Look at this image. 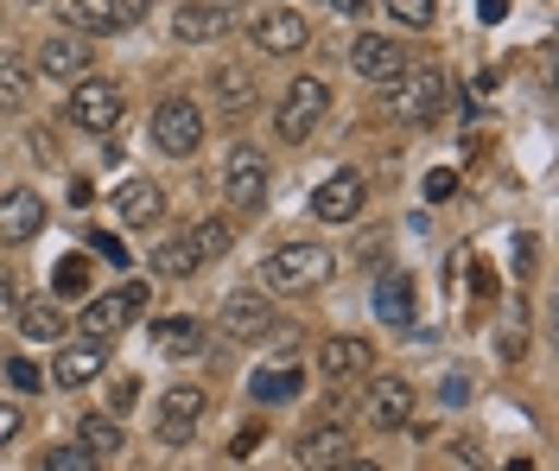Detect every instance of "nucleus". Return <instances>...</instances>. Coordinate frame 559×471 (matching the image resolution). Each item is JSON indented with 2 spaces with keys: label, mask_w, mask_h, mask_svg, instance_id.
I'll return each mask as SVG.
<instances>
[{
  "label": "nucleus",
  "mask_w": 559,
  "mask_h": 471,
  "mask_svg": "<svg viewBox=\"0 0 559 471\" xmlns=\"http://www.w3.org/2000/svg\"><path fill=\"white\" fill-rule=\"evenodd\" d=\"M261 439H267V427H261V421H254V427H242V434H236V459H248Z\"/></svg>",
  "instance_id": "a19ab883"
},
{
  "label": "nucleus",
  "mask_w": 559,
  "mask_h": 471,
  "mask_svg": "<svg viewBox=\"0 0 559 471\" xmlns=\"http://www.w3.org/2000/svg\"><path fill=\"white\" fill-rule=\"evenodd\" d=\"M26 96H33V76H26V64H20L13 51H0V103H7V109H20Z\"/></svg>",
  "instance_id": "c756f323"
},
{
  "label": "nucleus",
  "mask_w": 559,
  "mask_h": 471,
  "mask_svg": "<svg viewBox=\"0 0 559 471\" xmlns=\"http://www.w3.org/2000/svg\"><path fill=\"white\" fill-rule=\"evenodd\" d=\"M108 369V344H58V363H51V382L58 389H90L96 376Z\"/></svg>",
  "instance_id": "f3484780"
},
{
  "label": "nucleus",
  "mask_w": 559,
  "mask_h": 471,
  "mask_svg": "<svg viewBox=\"0 0 559 471\" xmlns=\"http://www.w3.org/2000/svg\"><path fill=\"white\" fill-rule=\"evenodd\" d=\"M45 471H103V459H90L83 446H51L45 452Z\"/></svg>",
  "instance_id": "473e14b6"
},
{
  "label": "nucleus",
  "mask_w": 559,
  "mask_h": 471,
  "mask_svg": "<svg viewBox=\"0 0 559 471\" xmlns=\"http://www.w3.org/2000/svg\"><path fill=\"white\" fill-rule=\"evenodd\" d=\"M204 408H210V396L198 389V382H178V389L159 396V421H153V434L166 439V446H191L198 421H204Z\"/></svg>",
  "instance_id": "9d476101"
},
{
  "label": "nucleus",
  "mask_w": 559,
  "mask_h": 471,
  "mask_svg": "<svg viewBox=\"0 0 559 471\" xmlns=\"http://www.w3.org/2000/svg\"><path fill=\"white\" fill-rule=\"evenodd\" d=\"M38 229H45V198L33 185L0 191V243H33Z\"/></svg>",
  "instance_id": "2eb2a0df"
},
{
  "label": "nucleus",
  "mask_w": 559,
  "mask_h": 471,
  "mask_svg": "<svg viewBox=\"0 0 559 471\" xmlns=\"http://www.w3.org/2000/svg\"><path fill=\"white\" fill-rule=\"evenodd\" d=\"M274 306L261 299V293H229L223 306H216V331L229 338V344H261L267 331H274Z\"/></svg>",
  "instance_id": "9b49d317"
},
{
  "label": "nucleus",
  "mask_w": 559,
  "mask_h": 471,
  "mask_svg": "<svg viewBox=\"0 0 559 471\" xmlns=\"http://www.w3.org/2000/svg\"><path fill=\"white\" fill-rule=\"evenodd\" d=\"M388 7V20H394V26H432V13H439V0H382Z\"/></svg>",
  "instance_id": "2f4dec72"
},
{
  "label": "nucleus",
  "mask_w": 559,
  "mask_h": 471,
  "mask_svg": "<svg viewBox=\"0 0 559 471\" xmlns=\"http://www.w3.org/2000/svg\"><path fill=\"white\" fill-rule=\"evenodd\" d=\"M502 13H509V0H484V20H489V26H496Z\"/></svg>",
  "instance_id": "a18cd8bd"
},
{
  "label": "nucleus",
  "mask_w": 559,
  "mask_h": 471,
  "mask_svg": "<svg viewBox=\"0 0 559 471\" xmlns=\"http://www.w3.org/2000/svg\"><path fill=\"white\" fill-rule=\"evenodd\" d=\"M153 344L173 351V357H191V351L204 344V326H198L191 313H166V319H153Z\"/></svg>",
  "instance_id": "393cba45"
},
{
  "label": "nucleus",
  "mask_w": 559,
  "mask_h": 471,
  "mask_svg": "<svg viewBox=\"0 0 559 471\" xmlns=\"http://www.w3.org/2000/svg\"><path fill=\"white\" fill-rule=\"evenodd\" d=\"M108 13H115L121 26H134V20H146V13H153V0H108Z\"/></svg>",
  "instance_id": "4c0bfd02"
},
{
  "label": "nucleus",
  "mask_w": 559,
  "mask_h": 471,
  "mask_svg": "<svg viewBox=\"0 0 559 471\" xmlns=\"http://www.w3.org/2000/svg\"><path fill=\"white\" fill-rule=\"evenodd\" d=\"M452 191H457V173H452V166H439V173H426V198H432V204H445Z\"/></svg>",
  "instance_id": "f704fd0d"
},
{
  "label": "nucleus",
  "mask_w": 559,
  "mask_h": 471,
  "mask_svg": "<svg viewBox=\"0 0 559 471\" xmlns=\"http://www.w3.org/2000/svg\"><path fill=\"white\" fill-rule=\"evenodd\" d=\"M223 198H229V211H261L267 204V153L261 146H236L229 153V166H223Z\"/></svg>",
  "instance_id": "6e6552de"
},
{
  "label": "nucleus",
  "mask_w": 559,
  "mask_h": 471,
  "mask_svg": "<svg viewBox=\"0 0 559 471\" xmlns=\"http://www.w3.org/2000/svg\"><path fill=\"white\" fill-rule=\"evenodd\" d=\"M502 471H534V459H509V466H502Z\"/></svg>",
  "instance_id": "de8ad7c7"
},
{
  "label": "nucleus",
  "mask_w": 559,
  "mask_h": 471,
  "mask_svg": "<svg viewBox=\"0 0 559 471\" xmlns=\"http://www.w3.org/2000/svg\"><path fill=\"white\" fill-rule=\"evenodd\" d=\"M229 26H236V20H229L223 0H185V7L173 13V38L178 45H210V38L229 33Z\"/></svg>",
  "instance_id": "dca6fc26"
},
{
  "label": "nucleus",
  "mask_w": 559,
  "mask_h": 471,
  "mask_svg": "<svg viewBox=\"0 0 559 471\" xmlns=\"http://www.w3.org/2000/svg\"><path fill=\"white\" fill-rule=\"evenodd\" d=\"M229 243H236V229H229L223 217H198L191 229H185V249H191V261H198V268L223 261V255H229Z\"/></svg>",
  "instance_id": "5701e85b"
},
{
  "label": "nucleus",
  "mask_w": 559,
  "mask_h": 471,
  "mask_svg": "<svg viewBox=\"0 0 559 471\" xmlns=\"http://www.w3.org/2000/svg\"><path fill=\"white\" fill-rule=\"evenodd\" d=\"M115 217L128 223V229H153V223L166 217V191L153 179H128L115 191Z\"/></svg>",
  "instance_id": "4be33fe9"
},
{
  "label": "nucleus",
  "mask_w": 559,
  "mask_h": 471,
  "mask_svg": "<svg viewBox=\"0 0 559 471\" xmlns=\"http://www.w3.org/2000/svg\"><path fill=\"white\" fill-rule=\"evenodd\" d=\"M7 376H13V389H26V396L45 389V369H38L33 357H13V363H7Z\"/></svg>",
  "instance_id": "72a5a7b5"
},
{
  "label": "nucleus",
  "mask_w": 559,
  "mask_h": 471,
  "mask_svg": "<svg viewBox=\"0 0 559 471\" xmlns=\"http://www.w3.org/2000/svg\"><path fill=\"white\" fill-rule=\"evenodd\" d=\"M312 7H324V13H349V20L369 13V0H312Z\"/></svg>",
  "instance_id": "ea45409f"
},
{
  "label": "nucleus",
  "mask_w": 559,
  "mask_h": 471,
  "mask_svg": "<svg viewBox=\"0 0 559 471\" xmlns=\"http://www.w3.org/2000/svg\"><path fill=\"white\" fill-rule=\"evenodd\" d=\"M414 58H407V45L401 38H382V33H356V45H349V71L369 76V83H394V76L407 71Z\"/></svg>",
  "instance_id": "f8f14e48"
},
{
  "label": "nucleus",
  "mask_w": 559,
  "mask_h": 471,
  "mask_svg": "<svg viewBox=\"0 0 559 471\" xmlns=\"http://www.w3.org/2000/svg\"><path fill=\"white\" fill-rule=\"evenodd\" d=\"M134 313H146V287H140V281H128V287H115V293H103V299H90L76 326H83V338H90V344H115V331L128 326Z\"/></svg>",
  "instance_id": "0eeeda50"
},
{
  "label": "nucleus",
  "mask_w": 559,
  "mask_h": 471,
  "mask_svg": "<svg viewBox=\"0 0 559 471\" xmlns=\"http://www.w3.org/2000/svg\"><path fill=\"white\" fill-rule=\"evenodd\" d=\"M324 115H331V83L324 76H293L286 83V96H280V115H274V128H280V141H312L318 128H324Z\"/></svg>",
  "instance_id": "f03ea898"
},
{
  "label": "nucleus",
  "mask_w": 559,
  "mask_h": 471,
  "mask_svg": "<svg viewBox=\"0 0 559 471\" xmlns=\"http://www.w3.org/2000/svg\"><path fill=\"white\" fill-rule=\"evenodd\" d=\"M146 268H153V274H166V281H185V274H198V261H191V249H185V229H178V236H159Z\"/></svg>",
  "instance_id": "c85d7f7f"
},
{
  "label": "nucleus",
  "mask_w": 559,
  "mask_h": 471,
  "mask_svg": "<svg viewBox=\"0 0 559 471\" xmlns=\"http://www.w3.org/2000/svg\"><path fill=\"white\" fill-rule=\"evenodd\" d=\"M331 268H337V255L324 243H280L261 261V281H267V293H312L331 281Z\"/></svg>",
  "instance_id": "f257e3e1"
},
{
  "label": "nucleus",
  "mask_w": 559,
  "mask_h": 471,
  "mask_svg": "<svg viewBox=\"0 0 559 471\" xmlns=\"http://www.w3.org/2000/svg\"><path fill=\"white\" fill-rule=\"evenodd\" d=\"M134 401H140V382H134V376H121V382L108 389V408H115V414H128Z\"/></svg>",
  "instance_id": "e433bc0d"
},
{
  "label": "nucleus",
  "mask_w": 559,
  "mask_h": 471,
  "mask_svg": "<svg viewBox=\"0 0 559 471\" xmlns=\"http://www.w3.org/2000/svg\"><path fill=\"white\" fill-rule=\"evenodd\" d=\"M153 146H159L166 160H191V153L204 146V109H198L191 96H166V103L153 109Z\"/></svg>",
  "instance_id": "39448f33"
},
{
  "label": "nucleus",
  "mask_w": 559,
  "mask_h": 471,
  "mask_svg": "<svg viewBox=\"0 0 559 471\" xmlns=\"http://www.w3.org/2000/svg\"><path fill=\"white\" fill-rule=\"evenodd\" d=\"M64 313H58V299H20V331L33 338V344H64Z\"/></svg>",
  "instance_id": "b1692460"
},
{
  "label": "nucleus",
  "mask_w": 559,
  "mask_h": 471,
  "mask_svg": "<svg viewBox=\"0 0 559 471\" xmlns=\"http://www.w3.org/2000/svg\"><path fill=\"white\" fill-rule=\"evenodd\" d=\"M331 471H382L376 459H344V466H331Z\"/></svg>",
  "instance_id": "49530a36"
},
{
  "label": "nucleus",
  "mask_w": 559,
  "mask_h": 471,
  "mask_svg": "<svg viewBox=\"0 0 559 471\" xmlns=\"http://www.w3.org/2000/svg\"><path fill=\"white\" fill-rule=\"evenodd\" d=\"M38 71L51 76V83H83L90 76V45L70 33H51L38 45Z\"/></svg>",
  "instance_id": "aec40b11"
},
{
  "label": "nucleus",
  "mask_w": 559,
  "mask_h": 471,
  "mask_svg": "<svg viewBox=\"0 0 559 471\" xmlns=\"http://www.w3.org/2000/svg\"><path fill=\"white\" fill-rule=\"evenodd\" d=\"M376 313H382L394 331H407L414 326V313H419V287H414V274L407 268H388L382 281H376Z\"/></svg>",
  "instance_id": "412c9836"
},
{
  "label": "nucleus",
  "mask_w": 559,
  "mask_h": 471,
  "mask_svg": "<svg viewBox=\"0 0 559 471\" xmlns=\"http://www.w3.org/2000/svg\"><path fill=\"white\" fill-rule=\"evenodd\" d=\"M90 249L103 255L108 268H121V261H128V249H121V243H115V236H108V229H96V236H90Z\"/></svg>",
  "instance_id": "58836bf2"
},
{
  "label": "nucleus",
  "mask_w": 559,
  "mask_h": 471,
  "mask_svg": "<svg viewBox=\"0 0 559 471\" xmlns=\"http://www.w3.org/2000/svg\"><path fill=\"white\" fill-rule=\"evenodd\" d=\"M76 446H83L90 459H115V452H121V421H115V414H83V421H76Z\"/></svg>",
  "instance_id": "a878e982"
},
{
  "label": "nucleus",
  "mask_w": 559,
  "mask_h": 471,
  "mask_svg": "<svg viewBox=\"0 0 559 471\" xmlns=\"http://www.w3.org/2000/svg\"><path fill=\"white\" fill-rule=\"evenodd\" d=\"M515 274H534V236H522V243H515Z\"/></svg>",
  "instance_id": "37998d69"
},
{
  "label": "nucleus",
  "mask_w": 559,
  "mask_h": 471,
  "mask_svg": "<svg viewBox=\"0 0 559 471\" xmlns=\"http://www.w3.org/2000/svg\"><path fill=\"white\" fill-rule=\"evenodd\" d=\"M20 299V281H13V268H0V306H13Z\"/></svg>",
  "instance_id": "c03bdc74"
},
{
  "label": "nucleus",
  "mask_w": 559,
  "mask_h": 471,
  "mask_svg": "<svg viewBox=\"0 0 559 471\" xmlns=\"http://www.w3.org/2000/svg\"><path fill=\"white\" fill-rule=\"evenodd\" d=\"M306 389V369H261L254 382H248V396L261 401V408H274V401H293Z\"/></svg>",
  "instance_id": "cd10ccee"
},
{
  "label": "nucleus",
  "mask_w": 559,
  "mask_h": 471,
  "mask_svg": "<svg viewBox=\"0 0 559 471\" xmlns=\"http://www.w3.org/2000/svg\"><path fill=\"white\" fill-rule=\"evenodd\" d=\"M452 459L457 466H471V471H484V439H471V434L452 439Z\"/></svg>",
  "instance_id": "c9c22d12"
},
{
  "label": "nucleus",
  "mask_w": 559,
  "mask_h": 471,
  "mask_svg": "<svg viewBox=\"0 0 559 471\" xmlns=\"http://www.w3.org/2000/svg\"><path fill=\"white\" fill-rule=\"evenodd\" d=\"M254 103H261V76L248 64H216L210 71V109L216 115H248Z\"/></svg>",
  "instance_id": "4468645a"
},
{
  "label": "nucleus",
  "mask_w": 559,
  "mask_h": 471,
  "mask_svg": "<svg viewBox=\"0 0 559 471\" xmlns=\"http://www.w3.org/2000/svg\"><path fill=\"white\" fill-rule=\"evenodd\" d=\"M439 103H445V76L432 71V64H407V71L382 90V109L394 115V121H414V128H426V121L439 115Z\"/></svg>",
  "instance_id": "7ed1b4c3"
},
{
  "label": "nucleus",
  "mask_w": 559,
  "mask_h": 471,
  "mask_svg": "<svg viewBox=\"0 0 559 471\" xmlns=\"http://www.w3.org/2000/svg\"><path fill=\"white\" fill-rule=\"evenodd\" d=\"M64 115L83 128V134H115L121 115H128V96H121V83H108V76H83V83H70V109Z\"/></svg>",
  "instance_id": "20e7f679"
},
{
  "label": "nucleus",
  "mask_w": 559,
  "mask_h": 471,
  "mask_svg": "<svg viewBox=\"0 0 559 471\" xmlns=\"http://www.w3.org/2000/svg\"><path fill=\"white\" fill-rule=\"evenodd\" d=\"M248 38H254V51H267V58H299V51L312 45V20H306L299 7H261V13L248 20Z\"/></svg>",
  "instance_id": "423d86ee"
},
{
  "label": "nucleus",
  "mask_w": 559,
  "mask_h": 471,
  "mask_svg": "<svg viewBox=\"0 0 559 471\" xmlns=\"http://www.w3.org/2000/svg\"><path fill=\"white\" fill-rule=\"evenodd\" d=\"M58 20L70 26V38H83V33H121V20H115V13H103L96 0H58Z\"/></svg>",
  "instance_id": "bb28decb"
},
{
  "label": "nucleus",
  "mask_w": 559,
  "mask_h": 471,
  "mask_svg": "<svg viewBox=\"0 0 559 471\" xmlns=\"http://www.w3.org/2000/svg\"><path fill=\"white\" fill-rule=\"evenodd\" d=\"M20 427H26V421H20V414H13V408H7V401H0V446H7V439L20 434Z\"/></svg>",
  "instance_id": "79ce46f5"
},
{
  "label": "nucleus",
  "mask_w": 559,
  "mask_h": 471,
  "mask_svg": "<svg viewBox=\"0 0 559 471\" xmlns=\"http://www.w3.org/2000/svg\"><path fill=\"white\" fill-rule=\"evenodd\" d=\"M362 421L369 427H414V382L407 376H369V389H362Z\"/></svg>",
  "instance_id": "1a4fd4ad"
},
{
  "label": "nucleus",
  "mask_w": 559,
  "mask_h": 471,
  "mask_svg": "<svg viewBox=\"0 0 559 471\" xmlns=\"http://www.w3.org/2000/svg\"><path fill=\"white\" fill-rule=\"evenodd\" d=\"M362 198H369L362 173L337 166L324 185H312V217H318V223H356V217H362Z\"/></svg>",
  "instance_id": "ddd939ff"
},
{
  "label": "nucleus",
  "mask_w": 559,
  "mask_h": 471,
  "mask_svg": "<svg viewBox=\"0 0 559 471\" xmlns=\"http://www.w3.org/2000/svg\"><path fill=\"white\" fill-rule=\"evenodd\" d=\"M293 459L306 471H331L349 459V434L337 427V421H324V427H306V434L293 439Z\"/></svg>",
  "instance_id": "6ab92c4d"
},
{
  "label": "nucleus",
  "mask_w": 559,
  "mask_h": 471,
  "mask_svg": "<svg viewBox=\"0 0 559 471\" xmlns=\"http://www.w3.org/2000/svg\"><path fill=\"white\" fill-rule=\"evenodd\" d=\"M318 369H324L331 382H356L362 369H376V344H369V338H324V344H318Z\"/></svg>",
  "instance_id": "a211bd4d"
},
{
  "label": "nucleus",
  "mask_w": 559,
  "mask_h": 471,
  "mask_svg": "<svg viewBox=\"0 0 559 471\" xmlns=\"http://www.w3.org/2000/svg\"><path fill=\"white\" fill-rule=\"evenodd\" d=\"M51 293H58V299H76V293H90V261H83V255H64V261L51 268Z\"/></svg>",
  "instance_id": "7c9ffc66"
}]
</instances>
